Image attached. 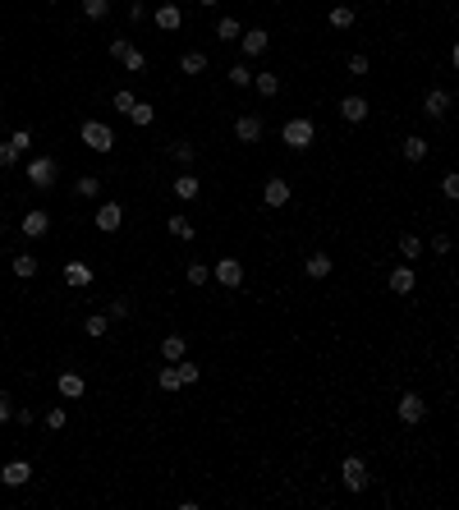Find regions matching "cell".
<instances>
[{
  "label": "cell",
  "instance_id": "cell-7",
  "mask_svg": "<svg viewBox=\"0 0 459 510\" xmlns=\"http://www.w3.org/2000/svg\"><path fill=\"white\" fill-rule=\"evenodd\" d=\"M266 47H271V32H266V28H248V32H239V51H244V60L262 56Z\"/></svg>",
  "mask_w": 459,
  "mask_h": 510
},
{
  "label": "cell",
  "instance_id": "cell-35",
  "mask_svg": "<svg viewBox=\"0 0 459 510\" xmlns=\"http://www.w3.org/2000/svg\"><path fill=\"white\" fill-rule=\"evenodd\" d=\"M129 120H134L138 129H142V124H152V120H156V110L147 106V101H134V110H129Z\"/></svg>",
  "mask_w": 459,
  "mask_h": 510
},
{
  "label": "cell",
  "instance_id": "cell-16",
  "mask_svg": "<svg viewBox=\"0 0 459 510\" xmlns=\"http://www.w3.org/2000/svg\"><path fill=\"white\" fill-rule=\"evenodd\" d=\"M55 391H60L64 400H78V396L88 391V382H83L78 372H60V377H55Z\"/></svg>",
  "mask_w": 459,
  "mask_h": 510
},
{
  "label": "cell",
  "instance_id": "cell-34",
  "mask_svg": "<svg viewBox=\"0 0 459 510\" xmlns=\"http://www.w3.org/2000/svg\"><path fill=\"white\" fill-rule=\"evenodd\" d=\"M184 276H188V285H207V280H212V267H207V263H188Z\"/></svg>",
  "mask_w": 459,
  "mask_h": 510
},
{
  "label": "cell",
  "instance_id": "cell-9",
  "mask_svg": "<svg viewBox=\"0 0 459 510\" xmlns=\"http://www.w3.org/2000/svg\"><path fill=\"white\" fill-rule=\"evenodd\" d=\"M120 226H124V207H120V202H101V207H97V230L115 234Z\"/></svg>",
  "mask_w": 459,
  "mask_h": 510
},
{
  "label": "cell",
  "instance_id": "cell-22",
  "mask_svg": "<svg viewBox=\"0 0 459 510\" xmlns=\"http://www.w3.org/2000/svg\"><path fill=\"white\" fill-rule=\"evenodd\" d=\"M413 285H418L413 267H395V271H390V290L395 294H413Z\"/></svg>",
  "mask_w": 459,
  "mask_h": 510
},
{
  "label": "cell",
  "instance_id": "cell-26",
  "mask_svg": "<svg viewBox=\"0 0 459 510\" xmlns=\"http://www.w3.org/2000/svg\"><path fill=\"white\" fill-rule=\"evenodd\" d=\"M253 88H258L262 97H275L280 93V74H253Z\"/></svg>",
  "mask_w": 459,
  "mask_h": 510
},
{
  "label": "cell",
  "instance_id": "cell-50",
  "mask_svg": "<svg viewBox=\"0 0 459 510\" xmlns=\"http://www.w3.org/2000/svg\"><path fill=\"white\" fill-rule=\"evenodd\" d=\"M0 115H5V110H0Z\"/></svg>",
  "mask_w": 459,
  "mask_h": 510
},
{
  "label": "cell",
  "instance_id": "cell-48",
  "mask_svg": "<svg viewBox=\"0 0 459 510\" xmlns=\"http://www.w3.org/2000/svg\"><path fill=\"white\" fill-rule=\"evenodd\" d=\"M198 5H207V10H212V5H221V0H198Z\"/></svg>",
  "mask_w": 459,
  "mask_h": 510
},
{
  "label": "cell",
  "instance_id": "cell-32",
  "mask_svg": "<svg viewBox=\"0 0 459 510\" xmlns=\"http://www.w3.org/2000/svg\"><path fill=\"white\" fill-rule=\"evenodd\" d=\"M230 83H234V88H248V83H253V69H248V60L230 64Z\"/></svg>",
  "mask_w": 459,
  "mask_h": 510
},
{
  "label": "cell",
  "instance_id": "cell-30",
  "mask_svg": "<svg viewBox=\"0 0 459 510\" xmlns=\"http://www.w3.org/2000/svg\"><path fill=\"white\" fill-rule=\"evenodd\" d=\"M239 19H221V23H216V37H221V42H239Z\"/></svg>",
  "mask_w": 459,
  "mask_h": 510
},
{
  "label": "cell",
  "instance_id": "cell-41",
  "mask_svg": "<svg viewBox=\"0 0 459 510\" xmlns=\"http://www.w3.org/2000/svg\"><path fill=\"white\" fill-rule=\"evenodd\" d=\"M441 193H445V198H459V175H455V170H445V180H441Z\"/></svg>",
  "mask_w": 459,
  "mask_h": 510
},
{
  "label": "cell",
  "instance_id": "cell-28",
  "mask_svg": "<svg viewBox=\"0 0 459 510\" xmlns=\"http://www.w3.org/2000/svg\"><path fill=\"white\" fill-rule=\"evenodd\" d=\"M156 387H161V391H179V387H184V382H179V368H175V363H170V368H161V372H156Z\"/></svg>",
  "mask_w": 459,
  "mask_h": 510
},
{
  "label": "cell",
  "instance_id": "cell-4",
  "mask_svg": "<svg viewBox=\"0 0 459 510\" xmlns=\"http://www.w3.org/2000/svg\"><path fill=\"white\" fill-rule=\"evenodd\" d=\"M395 418L404 423V428L423 423V418H427V404H423V396H418V391H404V396L395 400Z\"/></svg>",
  "mask_w": 459,
  "mask_h": 510
},
{
  "label": "cell",
  "instance_id": "cell-31",
  "mask_svg": "<svg viewBox=\"0 0 459 510\" xmlns=\"http://www.w3.org/2000/svg\"><path fill=\"white\" fill-rule=\"evenodd\" d=\"M106 14H110V0H83V19L97 23V19H106Z\"/></svg>",
  "mask_w": 459,
  "mask_h": 510
},
{
  "label": "cell",
  "instance_id": "cell-3",
  "mask_svg": "<svg viewBox=\"0 0 459 510\" xmlns=\"http://www.w3.org/2000/svg\"><path fill=\"white\" fill-rule=\"evenodd\" d=\"M110 56H115V60H120L129 74H142V69H147V56H142V51H138L129 37H115V42H110Z\"/></svg>",
  "mask_w": 459,
  "mask_h": 510
},
{
  "label": "cell",
  "instance_id": "cell-40",
  "mask_svg": "<svg viewBox=\"0 0 459 510\" xmlns=\"http://www.w3.org/2000/svg\"><path fill=\"white\" fill-rule=\"evenodd\" d=\"M110 101H115V110H120V115H129V110H134V101H138V97L129 93V88H120V93L110 97Z\"/></svg>",
  "mask_w": 459,
  "mask_h": 510
},
{
  "label": "cell",
  "instance_id": "cell-11",
  "mask_svg": "<svg viewBox=\"0 0 459 510\" xmlns=\"http://www.w3.org/2000/svg\"><path fill=\"white\" fill-rule=\"evenodd\" d=\"M262 134H266L262 115H239V120H234V138L239 143H262Z\"/></svg>",
  "mask_w": 459,
  "mask_h": 510
},
{
  "label": "cell",
  "instance_id": "cell-36",
  "mask_svg": "<svg viewBox=\"0 0 459 510\" xmlns=\"http://www.w3.org/2000/svg\"><path fill=\"white\" fill-rule=\"evenodd\" d=\"M423 253V239L418 234H399V258H418Z\"/></svg>",
  "mask_w": 459,
  "mask_h": 510
},
{
  "label": "cell",
  "instance_id": "cell-37",
  "mask_svg": "<svg viewBox=\"0 0 459 510\" xmlns=\"http://www.w3.org/2000/svg\"><path fill=\"white\" fill-rule=\"evenodd\" d=\"M170 156H175V161H179V166H193V143H170Z\"/></svg>",
  "mask_w": 459,
  "mask_h": 510
},
{
  "label": "cell",
  "instance_id": "cell-39",
  "mask_svg": "<svg viewBox=\"0 0 459 510\" xmlns=\"http://www.w3.org/2000/svg\"><path fill=\"white\" fill-rule=\"evenodd\" d=\"M353 23V10L349 5H336V10H331V28H349Z\"/></svg>",
  "mask_w": 459,
  "mask_h": 510
},
{
  "label": "cell",
  "instance_id": "cell-27",
  "mask_svg": "<svg viewBox=\"0 0 459 510\" xmlns=\"http://www.w3.org/2000/svg\"><path fill=\"white\" fill-rule=\"evenodd\" d=\"M10 267H14V276H18V280H32V276H37V258H32V253H23V258H14V263H10Z\"/></svg>",
  "mask_w": 459,
  "mask_h": 510
},
{
  "label": "cell",
  "instance_id": "cell-21",
  "mask_svg": "<svg viewBox=\"0 0 459 510\" xmlns=\"http://www.w3.org/2000/svg\"><path fill=\"white\" fill-rule=\"evenodd\" d=\"M331 267H336V263H331L326 253H312V258L303 263V271H308V280H326V276H331Z\"/></svg>",
  "mask_w": 459,
  "mask_h": 510
},
{
  "label": "cell",
  "instance_id": "cell-13",
  "mask_svg": "<svg viewBox=\"0 0 459 510\" xmlns=\"http://www.w3.org/2000/svg\"><path fill=\"white\" fill-rule=\"evenodd\" d=\"M28 478H32V464L28 460H10L5 469H0V483H5V487H23Z\"/></svg>",
  "mask_w": 459,
  "mask_h": 510
},
{
  "label": "cell",
  "instance_id": "cell-10",
  "mask_svg": "<svg viewBox=\"0 0 459 510\" xmlns=\"http://www.w3.org/2000/svg\"><path fill=\"white\" fill-rule=\"evenodd\" d=\"M156 28H161V32H179L184 28V10H179V5H175V0H166V5H156Z\"/></svg>",
  "mask_w": 459,
  "mask_h": 510
},
{
  "label": "cell",
  "instance_id": "cell-25",
  "mask_svg": "<svg viewBox=\"0 0 459 510\" xmlns=\"http://www.w3.org/2000/svg\"><path fill=\"white\" fill-rule=\"evenodd\" d=\"M207 69V56L202 51H184L179 56V74H202Z\"/></svg>",
  "mask_w": 459,
  "mask_h": 510
},
{
  "label": "cell",
  "instance_id": "cell-20",
  "mask_svg": "<svg viewBox=\"0 0 459 510\" xmlns=\"http://www.w3.org/2000/svg\"><path fill=\"white\" fill-rule=\"evenodd\" d=\"M64 280H69L74 290H88V285H92V267L88 263H64Z\"/></svg>",
  "mask_w": 459,
  "mask_h": 510
},
{
  "label": "cell",
  "instance_id": "cell-6",
  "mask_svg": "<svg viewBox=\"0 0 459 510\" xmlns=\"http://www.w3.org/2000/svg\"><path fill=\"white\" fill-rule=\"evenodd\" d=\"M340 483H345L349 492H363L367 483H372V478H367V464L358 460V455H349V460L340 464Z\"/></svg>",
  "mask_w": 459,
  "mask_h": 510
},
{
  "label": "cell",
  "instance_id": "cell-42",
  "mask_svg": "<svg viewBox=\"0 0 459 510\" xmlns=\"http://www.w3.org/2000/svg\"><path fill=\"white\" fill-rule=\"evenodd\" d=\"M10 147H14V152L23 156V152H28V147H32V134H28V129H18L14 138H10Z\"/></svg>",
  "mask_w": 459,
  "mask_h": 510
},
{
  "label": "cell",
  "instance_id": "cell-5",
  "mask_svg": "<svg viewBox=\"0 0 459 510\" xmlns=\"http://www.w3.org/2000/svg\"><path fill=\"white\" fill-rule=\"evenodd\" d=\"M55 175H60L55 156H32V161H28V184L32 189H51V184H55Z\"/></svg>",
  "mask_w": 459,
  "mask_h": 510
},
{
  "label": "cell",
  "instance_id": "cell-15",
  "mask_svg": "<svg viewBox=\"0 0 459 510\" xmlns=\"http://www.w3.org/2000/svg\"><path fill=\"white\" fill-rule=\"evenodd\" d=\"M262 202H266V207H285V202H290V184H285V180H266V184H262Z\"/></svg>",
  "mask_w": 459,
  "mask_h": 510
},
{
  "label": "cell",
  "instance_id": "cell-14",
  "mask_svg": "<svg viewBox=\"0 0 459 510\" xmlns=\"http://www.w3.org/2000/svg\"><path fill=\"white\" fill-rule=\"evenodd\" d=\"M367 110H372V106H367V97H358V93H349L345 101H340V115H345L349 124H363Z\"/></svg>",
  "mask_w": 459,
  "mask_h": 510
},
{
  "label": "cell",
  "instance_id": "cell-29",
  "mask_svg": "<svg viewBox=\"0 0 459 510\" xmlns=\"http://www.w3.org/2000/svg\"><path fill=\"white\" fill-rule=\"evenodd\" d=\"M83 331H88L92 340H101V336H106V331H110V317H101V313H92L88 322H83Z\"/></svg>",
  "mask_w": 459,
  "mask_h": 510
},
{
  "label": "cell",
  "instance_id": "cell-18",
  "mask_svg": "<svg viewBox=\"0 0 459 510\" xmlns=\"http://www.w3.org/2000/svg\"><path fill=\"white\" fill-rule=\"evenodd\" d=\"M198 193H202V180L193 175V170L175 175V198H184V202H188V198H198Z\"/></svg>",
  "mask_w": 459,
  "mask_h": 510
},
{
  "label": "cell",
  "instance_id": "cell-8",
  "mask_svg": "<svg viewBox=\"0 0 459 510\" xmlns=\"http://www.w3.org/2000/svg\"><path fill=\"white\" fill-rule=\"evenodd\" d=\"M216 280H221L225 290H239V285H244V263H239V258H221V263H216Z\"/></svg>",
  "mask_w": 459,
  "mask_h": 510
},
{
  "label": "cell",
  "instance_id": "cell-19",
  "mask_svg": "<svg viewBox=\"0 0 459 510\" xmlns=\"http://www.w3.org/2000/svg\"><path fill=\"white\" fill-rule=\"evenodd\" d=\"M399 152H404V161H423V156L432 152V143L423 138V134H409V138L399 143Z\"/></svg>",
  "mask_w": 459,
  "mask_h": 510
},
{
  "label": "cell",
  "instance_id": "cell-24",
  "mask_svg": "<svg viewBox=\"0 0 459 510\" xmlns=\"http://www.w3.org/2000/svg\"><path fill=\"white\" fill-rule=\"evenodd\" d=\"M184 350H188V345H184V336H179V331L161 340V354H166V363H179V359H184Z\"/></svg>",
  "mask_w": 459,
  "mask_h": 510
},
{
  "label": "cell",
  "instance_id": "cell-46",
  "mask_svg": "<svg viewBox=\"0 0 459 510\" xmlns=\"http://www.w3.org/2000/svg\"><path fill=\"white\" fill-rule=\"evenodd\" d=\"M10 418H14V404H10V396L0 391V423H10Z\"/></svg>",
  "mask_w": 459,
  "mask_h": 510
},
{
  "label": "cell",
  "instance_id": "cell-49",
  "mask_svg": "<svg viewBox=\"0 0 459 510\" xmlns=\"http://www.w3.org/2000/svg\"><path fill=\"white\" fill-rule=\"evenodd\" d=\"M51 5H55V0H51Z\"/></svg>",
  "mask_w": 459,
  "mask_h": 510
},
{
  "label": "cell",
  "instance_id": "cell-45",
  "mask_svg": "<svg viewBox=\"0 0 459 510\" xmlns=\"http://www.w3.org/2000/svg\"><path fill=\"white\" fill-rule=\"evenodd\" d=\"M110 317L124 322V317H129V299H115V304H110Z\"/></svg>",
  "mask_w": 459,
  "mask_h": 510
},
{
  "label": "cell",
  "instance_id": "cell-44",
  "mask_svg": "<svg viewBox=\"0 0 459 510\" xmlns=\"http://www.w3.org/2000/svg\"><path fill=\"white\" fill-rule=\"evenodd\" d=\"M46 428H55V433H60V428H64V404H55V409L46 414Z\"/></svg>",
  "mask_w": 459,
  "mask_h": 510
},
{
  "label": "cell",
  "instance_id": "cell-38",
  "mask_svg": "<svg viewBox=\"0 0 459 510\" xmlns=\"http://www.w3.org/2000/svg\"><path fill=\"white\" fill-rule=\"evenodd\" d=\"M175 368H179V382H184V387H193V382L202 377V368H198V363H188V359H179Z\"/></svg>",
  "mask_w": 459,
  "mask_h": 510
},
{
  "label": "cell",
  "instance_id": "cell-1",
  "mask_svg": "<svg viewBox=\"0 0 459 510\" xmlns=\"http://www.w3.org/2000/svg\"><path fill=\"white\" fill-rule=\"evenodd\" d=\"M280 138H285V147H294V152H303V147H312V138H317V129H312V120H308V115H294V120H285V129H280Z\"/></svg>",
  "mask_w": 459,
  "mask_h": 510
},
{
  "label": "cell",
  "instance_id": "cell-2",
  "mask_svg": "<svg viewBox=\"0 0 459 510\" xmlns=\"http://www.w3.org/2000/svg\"><path fill=\"white\" fill-rule=\"evenodd\" d=\"M78 134H83V143H88L92 152H110V147H115V129H110L106 120H88Z\"/></svg>",
  "mask_w": 459,
  "mask_h": 510
},
{
  "label": "cell",
  "instance_id": "cell-12",
  "mask_svg": "<svg viewBox=\"0 0 459 510\" xmlns=\"http://www.w3.org/2000/svg\"><path fill=\"white\" fill-rule=\"evenodd\" d=\"M445 110H450V93H445V88H432V93L423 97V115H427V120H445Z\"/></svg>",
  "mask_w": 459,
  "mask_h": 510
},
{
  "label": "cell",
  "instance_id": "cell-23",
  "mask_svg": "<svg viewBox=\"0 0 459 510\" xmlns=\"http://www.w3.org/2000/svg\"><path fill=\"white\" fill-rule=\"evenodd\" d=\"M166 230L175 234V239H184V244H188V239H198V226H193L188 217H170V221H166Z\"/></svg>",
  "mask_w": 459,
  "mask_h": 510
},
{
  "label": "cell",
  "instance_id": "cell-17",
  "mask_svg": "<svg viewBox=\"0 0 459 510\" xmlns=\"http://www.w3.org/2000/svg\"><path fill=\"white\" fill-rule=\"evenodd\" d=\"M18 226H23V234H28V239H37V234H46V230H51V217H46L42 207H32V212H28L23 221H18Z\"/></svg>",
  "mask_w": 459,
  "mask_h": 510
},
{
  "label": "cell",
  "instance_id": "cell-43",
  "mask_svg": "<svg viewBox=\"0 0 459 510\" xmlns=\"http://www.w3.org/2000/svg\"><path fill=\"white\" fill-rule=\"evenodd\" d=\"M14 161H18V152H14V147H10V143H0V170H10V166H14Z\"/></svg>",
  "mask_w": 459,
  "mask_h": 510
},
{
  "label": "cell",
  "instance_id": "cell-47",
  "mask_svg": "<svg viewBox=\"0 0 459 510\" xmlns=\"http://www.w3.org/2000/svg\"><path fill=\"white\" fill-rule=\"evenodd\" d=\"M349 74H367V56H349Z\"/></svg>",
  "mask_w": 459,
  "mask_h": 510
},
{
  "label": "cell",
  "instance_id": "cell-33",
  "mask_svg": "<svg viewBox=\"0 0 459 510\" xmlns=\"http://www.w3.org/2000/svg\"><path fill=\"white\" fill-rule=\"evenodd\" d=\"M74 193L78 198H97V193H101V180H97V175H83V180L74 184Z\"/></svg>",
  "mask_w": 459,
  "mask_h": 510
}]
</instances>
